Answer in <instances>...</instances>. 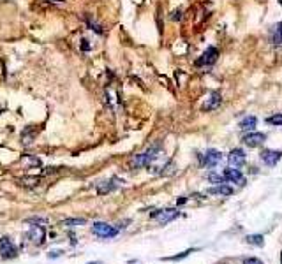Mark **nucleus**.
Listing matches in <instances>:
<instances>
[{"mask_svg":"<svg viewBox=\"0 0 282 264\" xmlns=\"http://www.w3.org/2000/svg\"><path fill=\"white\" fill-rule=\"evenodd\" d=\"M92 233L99 238H113L118 234V229L113 227V225H110V224H106V222H94Z\"/></svg>","mask_w":282,"mask_h":264,"instance_id":"1","label":"nucleus"},{"mask_svg":"<svg viewBox=\"0 0 282 264\" xmlns=\"http://www.w3.org/2000/svg\"><path fill=\"white\" fill-rule=\"evenodd\" d=\"M222 178H224V181H229V183H235V185H243V183H245V178H243V175L240 173V169L231 167V166H229L228 169H224Z\"/></svg>","mask_w":282,"mask_h":264,"instance_id":"2","label":"nucleus"},{"mask_svg":"<svg viewBox=\"0 0 282 264\" xmlns=\"http://www.w3.org/2000/svg\"><path fill=\"white\" fill-rule=\"evenodd\" d=\"M222 160V154H220L219 150H207L205 155H201V164L207 167H215L217 164Z\"/></svg>","mask_w":282,"mask_h":264,"instance_id":"3","label":"nucleus"},{"mask_svg":"<svg viewBox=\"0 0 282 264\" xmlns=\"http://www.w3.org/2000/svg\"><path fill=\"white\" fill-rule=\"evenodd\" d=\"M245 152L243 150H240V148H233L231 152H229V155H228V162H229V166L231 167H236V169H240V167L245 164Z\"/></svg>","mask_w":282,"mask_h":264,"instance_id":"4","label":"nucleus"},{"mask_svg":"<svg viewBox=\"0 0 282 264\" xmlns=\"http://www.w3.org/2000/svg\"><path fill=\"white\" fill-rule=\"evenodd\" d=\"M282 158V152L281 150H263L261 152V160L268 167L277 166V162Z\"/></svg>","mask_w":282,"mask_h":264,"instance_id":"5","label":"nucleus"},{"mask_svg":"<svg viewBox=\"0 0 282 264\" xmlns=\"http://www.w3.org/2000/svg\"><path fill=\"white\" fill-rule=\"evenodd\" d=\"M242 141H243V143H245L247 146H251V148H256V146L264 145V141H266V136H264L263 132H256V131H252L251 134H245Z\"/></svg>","mask_w":282,"mask_h":264,"instance_id":"6","label":"nucleus"},{"mask_svg":"<svg viewBox=\"0 0 282 264\" xmlns=\"http://www.w3.org/2000/svg\"><path fill=\"white\" fill-rule=\"evenodd\" d=\"M152 217H154L155 220H159L161 224H167V222H171V220H175L176 217H178V210H175V208H169V210H161V211L152 213Z\"/></svg>","mask_w":282,"mask_h":264,"instance_id":"7","label":"nucleus"},{"mask_svg":"<svg viewBox=\"0 0 282 264\" xmlns=\"http://www.w3.org/2000/svg\"><path fill=\"white\" fill-rule=\"evenodd\" d=\"M217 57H219V49L217 48H208L207 51L203 53L201 58L196 62V66H212V64H215L217 62Z\"/></svg>","mask_w":282,"mask_h":264,"instance_id":"8","label":"nucleus"},{"mask_svg":"<svg viewBox=\"0 0 282 264\" xmlns=\"http://www.w3.org/2000/svg\"><path fill=\"white\" fill-rule=\"evenodd\" d=\"M0 254H2V257H14L16 255V246L9 238H0Z\"/></svg>","mask_w":282,"mask_h":264,"instance_id":"9","label":"nucleus"},{"mask_svg":"<svg viewBox=\"0 0 282 264\" xmlns=\"http://www.w3.org/2000/svg\"><path fill=\"white\" fill-rule=\"evenodd\" d=\"M28 240L35 245H43L44 243V227L43 225H32L28 231Z\"/></svg>","mask_w":282,"mask_h":264,"instance_id":"10","label":"nucleus"},{"mask_svg":"<svg viewBox=\"0 0 282 264\" xmlns=\"http://www.w3.org/2000/svg\"><path fill=\"white\" fill-rule=\"evenodd\" d=\"M220 102H222V97H220L219 92H212L210 95H208V99L205 101V104H203V111H213L217 110L220 106Z\"/></svg>","mask_w":282,"mask_h":264,"instance_id":"11","label":"nucleus"},{"mask_svg":"<svg viewBox=\"0 0 282 264\" xmlns=\"http://www.w3.org/2000/svg\"><path fill=\"white\" fill-rule=\"evenodd\" d=\"M208 194H212V196H231V194H233V189L226 183H219V185H215V187H210V189H208Z\"/></svg>","mask_w":282,"mask_h":264,"instance_id":"12","label":"nucleus"},{"mask_svg":"<svg viewBox=\"0 0 282 264\" xmlns=\"http://www.w3.org/2000/svg\"><path fill=\"white\" fill-rule=\"evenodd\" d=\"M256 123H258V118L256 116H245V118L240 122V131H254Z\"/></svg>","mask_w":282,"mask_h":264,"instance_id":"13","label":"nucleus"},{"mask_svg":"<svg viewBox=\"0 0 282 264\" xmlns=\"http://www.w3.org/2000/svg\"><path fill=\"white\" fill-rule=\"evenodd\" d=\"M87 224V220L85 219H79V217H72V219H66V220H62L60 225H64V227H76V225H85Z\"/></svg>","mask_w":282,"mask_h":264,"instance_id":"14","label":"nucleus"},{"mask_svg":"<svg viewBox=\"0 0 282 264\" xmlns=\"http://www.w3.org/2000/svg\"><path fill=\"white\" fill-rule=\"evenodd\" d=\"M272 41L273 44H282V22L277 23L272 30Z\"/></svg>","mask_w":282,"mask_h":264,"instance_id":"15","label":"nucleus"},{"mask_svg":"<svg viewBox=\"0 0 282 264\" xmlns=\"http://www.w3.org/2000/svg\"><path fill=\"white\" fill-rule=\"evenodd\" d=\"M117 187H120V185H118V183H115V185H113V180H111V181H102V183L99 185V187H97V192H99V194L111 192V190L117 189Z\"/></svg>","mask_w":282,"mask_h":264,"instance_id":"16","label":"nucleus"},{"mask_svg":"<svg viewBox=\"0 0 282 264\" xmlns=\"http://www.w3.org/2000/svg\"><path fill=\"white\" fill-rule=\"evenodd\" d=\"M245 240H247V243H249V245H256V246H263L264 245V238L261 236V234H249Z\"/></svg>","mask_w":282,"mask_h":264,"instance_id":"17","label":"nucleus"},{"mask_svg":"<svg viewBox=\"0 0 282 264\" xmlns=\"http://www.w3.org/2000/svg\"><path fill=\"white\" fill-rule=\"evenodd\" d=\"M266 123L282 127V113H275V114H272V116H268V118H266Z\"/></svg>","mask_w":282,"mask_h":264,"instance_id":"18","label":"nucleus"},{"mask_svg":"<svg viewBox=\"0 0 282 264\" xmlns=\"http://www.w3.org/2000/svg\"><path fill=\"white\" fill-rule=\"evenodd\" d=\"M208 180H210L212 183H215V185L224 183V178H222V175H217V173H210V175H208Z\"/></svg>","mask_w":282,"mask_h":264,"instance_id":"19","label":"nucleus"},{"mask_svg":"<svg viewBox=\"0 0 282 264\" xmlns=\"http://www.w3.org/2000/svg\"><path fill=\"white\" fill-rule=\"evenodd\" d=\"M22 185H35V183H39V178H35V176H32V178H28V176H25V178H22Z\"/></svg>","mask_w":282,"mask_h":264,"instance_id":"20","label":"nucleus"},{"mask_svg":"<svg viewBox=\"0 0 282 264\" xmlns=\"http://www.w3.org/2000/svg\"><path fill=\"white\" fill-rule=\"evenodd\" d=\"M243 264H264L261 259H258V257H247L245 261H243Z\"/></svg>","mask_w":282,"mask_h":264,"instance_id":"21","label":"nucleus"},{"mask_svg":"<svg viewBox=\"0 0 282 264\" xmlns=\"http://www.w3.org/2000/svg\"><path fill=\"white\" fill-rule=\"evenodd\" d=\"M194 250H185L184 254H180V255H175V257H167L166 261H178V259H182V257H187L189 254H192Z\"/></svg>","mask_w":282,"mask_h":264,"instance_id":"22","label":"nucleus"},{"mask_svg":"<svg viewBox=\"0 0 282 264\" xmlns=\"http://www.w3.org/2000/svg\"><path fill=\"white\" fill-rule=\"evenodd\" d=\"M28 222H30V224H43V225H46V222H48V220H46V219H41V217H37V219H30Z\"/></svg>","mask_w":282,"mask_h":264,"instance_id":"23","label":"nucleus"},{"mask_svg":"<svg viewBox=\"0 0 282 264\" xmlns=\"http://www.w3.org/2000/svg\"><path fill=\"white\" fill-rule=\"evenodd\" d=\"M49 2H64V0H49Z\"/></svg>","mask_w":282,"mask_h":264,"instance_id":"24","label":"nucleus"},{"mask_svg":"<svg viewBox=\"0 0 282 264\" xmlns=\"http://www.w3.org/2000/svg\"><path fill=\"white\" fill-rule=\"evenodd\" d=\"M279 4H281V5H282V0H279Z\"/></svg>","mask_w":282,"mask_h":264,"instance_id":"25","label":"nucleus"},{"mask_svg":"<svg viewBox=\"0 0 282 264\" xmlns=\"http://www.w3.org/2000/svg\"><path fill=\"white\" fill-rule=\"evenodd\" d=\"M281 263H282V254H281Z\"/></svg>","mask_w":282,"mask_h":264,"instance_id":"26","label":"nucleus"},{"mask_svg":"<svg viewBox=\"0 0 282 264\" xmlns=\"http://www.w3.org/2000/svg\"><path fill=\"white\" fill-rule=\"evenodd\" d=\"M90 264H97V263H90Z\"/></svg>","mask_w":282,"mask_h":264,"instance_id":"27","label":"nucleus"}]
</instances>
